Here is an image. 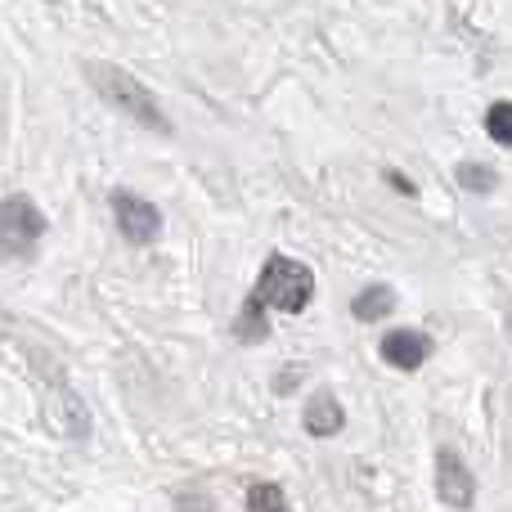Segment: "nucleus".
Segmentation results:
<instances>
[{
    "label": "nucleus",
    "mask_w": 512,
    "mask_h": 512,
    "mask_svg": "<svg viewBox=\"0 0 512 512\" xmlns=\"http://www.w3.org/2000/svg\"><path fill=\"white\" fill-rule=\"evenodd\" d=\"M41 234H45V216L36 212L32 198H9V203L0 207V261L27 256Z\"/></svg>",
    "instance_id": "7ed1b4c3"
},
{
    "label": "nucleus",
    "mask_w": 512,
    "mask_h": 512,
    "mask_svg": "<svg viewBox=\"0 0 512 512\" xmlns=\"http://www.w3.org/2000/svg\"><path fill=\"white\" fill-rule=\"evenodd\" d=\"M86 77L95 81V90L104 95V104H113L117 113H126L131 122H140L144 131H158V135L171 131V122H167V113H162L158 95H153V90L144 86L135 72L117 68V63H86Z\"/></svg>",
    "instance_id": "f257e3e1"
},
{
    "label": "nucleus",
    "mask_w": 512,
    "mask_h": 512,
    "mask_svg": "<svg viewBox=\"0 0 512 512\" xmlns=\"http://www.w3.org/2000/svg\"><path fill=\"white\" fill-rule=\"evenodd\" d=\"M486 126H490V135H495V144H512V104H490V113H486Z\"/></svg>",
    "instance_id": "9b49d317"
},
{
    "label": "nucleus",
    "mask_w": 512,
    "mask_h": 512,
    "mask_svg": "<svg viewBox=\"0 0 512 512\" xmlns=\"http://www.w3.org/2000/svg\"><path fill=\"white\" fill-rule=\"evenodd\" d=\"M436 495L445 508H472L477 504V477L454 450H436Z\"/></svg>",
    "instance_id": "39448f33"
},
{
    "label": "nucleus",
    "mask_w": 512,
    "mask_h": 512,
    "mask_svg": "<svg viewBox=\"0 0 512 512\" xmlns=\"http://www.w3.org/2000/svg\"><path fill=\"white\" fill-rule=\"evenodd\" d=\"M391 310H396V288H387V283H369V288L351 301V315L360 319V324H373V319L391 315Z\"/></svg>",
    "instance_id": "6e6552de"
},
{
    "label": "nucleus",
    "mask_w": 512,
    "mask_h": 512,
    "mask_svg": "<svg viewBox=\"0 0 512 512\" xmlns=\"http://www.w3.org/2000/svg\"><path fill=\"white\" fill-rule=\"evenodd\" d=\"M234 333L243 337V342H265V333H270V324H265V306L256 297H248V306H243V315L234 319Z\"/></svg>",
    "instance_id": "1a4fd4ad"
},
{
    "label": "nucleus",
    "mask_w": 512,
    "mask_h": 512,
    "mask_svg": "<svg viewBox=\"0 0 512 512\" xmlns=\"http://www.w3.org/2000/svg\"><path fill=\"white\" fill-rule=\"evenodd\" d=\"M252 297L261 301V306L283 310V315H297V310H306L310 297H315V274H310V265L292 261V256L270 252L261 265V279H256Z\"/></svg>",
    "instance_id": "f03ea898"
},
{
    "label": "nucleus",
    "mask_w": 512,
    "mask_h": 512,
    "mask_svg": "<svg viewBox=\"0 0 512 512\" xmlns=\"http://www.w3.org/2000/svg\"><path fill=\"white\" fill-rule=\"evenodd\" d=\"M306 432L324 436V441L342 432V405H337L333 391H315V396L306 400Z\"/></svg>",
    "instance_id": "0eeeda50"
},
{
    "label": "nucleus",
    "mask_w": 512,
    "mask_h": 512,
    "mask_svg": "<svg viewBox=\"0 0 512 512\" xmlns=\"http://www.w3.org/2000/svg\"><path fill=\"white\" fill-rule=\"evenodd\" d=\"M108 203H113L117 230H122L131 243H153L162 234V212L149 203V198L131 194V189H113V194H108Z\"/></svg>",
    "instance_id": "20e7f679"
},
{
    "label": "nucleus",
    "mask_w": 512,
    "mask_h": 512,
    "mask_svg": "<svg viewBox=\"0 0 512 512\" xmlns=\"http://www.w3.org/2000/svg\"><path fill=\"white\" fill-rule=\"evenodd\" d=\"M427 355H432V337L418 333V328H391V333L382 337V360L400 373L423 369Z\"/></svg>",
    "instance_id": "423d86ee"
},
{
    "label": "nucleus",
    "mask_w": 512,
    "mask_h": 512,
    "mask_svg": "<svg viewBox=\"0 0 512 512\" xmlns=\"http://www.w3.org/2000/svg\"><path fill=\"white\" fill-rule=\"evenodd\" d=\"M459 185H463V189H472V194H486V189H495V171L463 162V167H459Z\"/></svg>",
    "instance_id": "f8f14e48"
},
{
    "label": "nucleus",
    "mask_w": 512,
    "mask_h": 512,
    "mask_svg": "<svg viewBox=\"0 0 512 512\" xmlns=\"http://www.w3.org/2000/svg\"><path fill=\"white\" fill-rule=\"evenodd\" d=\"M248 508L252 512H283L288 508V495H283L279 486H270V481H256V486H248Z\"/></svg>",
    "instance_id": "9d476101"
}]
</instances>
